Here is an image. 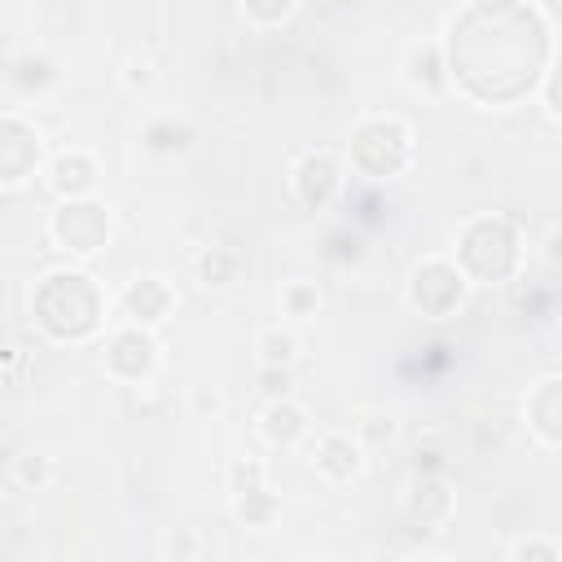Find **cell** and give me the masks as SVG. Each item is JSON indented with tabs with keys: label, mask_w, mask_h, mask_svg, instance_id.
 <instances>
[{
	"label": "cell",
	"mask_w": 562,
	"mask_h": 562,
	"mask_svg": "<svg viewBox=\"0 0 562 562\" xmlns=\"http://www.w3.org/2000/svg\"><path fill=\"white\" fill-rule=\"evenodd\" d=\"M312 422H307V408L294 404L290 395L281 400H268V408L259 413V435L272 443V448H294L299 439H307Z\"/></svg>",
	"instance_id": "cell-8"
},
{
	"label": "cell",
	"mask_w": 562,
	"mask_h": 562,
	"mask_svg": "<svg viewBox=\"0 0 562 562\" xmlns=\"http://www.w3.org/2000/svg\"><path fill=\"white\" fill-rule=\"evenodd\" d=\"M224 479H228V496H246V492L268 487V465L259 457H237Z\"/></svg>",
	"instance_id": "cell-14"
},
{
	"label": "cell",
	"mask_w": 562,
	"mask_h": 562,
	"mask_svg": "<svg viewBox=\"0 0 562 562\" xmlns=\"http://www.w3.org/2000/svg\"><path fill=\"white\" fill-rule=\"evenodd\" d=\"M294 13V0H241V18L255 26H277Z\"/></svg>",
	"instance_id": "cell-17"
},
{
	"label": "cell",
	"mask_w": 562,
	"mask_h": 562,
	"mask_svg": "<svg viewBox=\"0 0 562 562\" xmlns=\"http://www.w3.org/2000/svg\"><path fill=\"white\" fill-rule=\"evenodd\" d=\"M105 369L119 378V382H145L154 369H158V342H154V329H140V325H123L110 347H105Z\"/></svg>",
	"instance_id": "cell-4"
},
{
	"label": "cell",
	"mask_w": 562,
	"mask_h": 562,
	"mask_svg": "<svg viewBox=\"0 0 562 562\" xmlns=\"http://www.w3.org/2000/svg\"><path fill=\"white\" fill-rule=\"evenodd\" d=\"M255 351H259V364H294L299 356V338L281 325H263L255 334Z\"/></svg>",
	"instance_id": "cell-12"
},
{
	"label": "cell",
	"mask_w": 562,
	"mask_h": 562,
	"mask_svg": "<svg viewBox=\"0 0 562 562\" xmlns=\"http://www.w3.org/2000/svg\"><path fill=\"white\" fill-rule=\"evenodd\" d=\"M189 140H193V132L176 119H154L145 127V149H154V154H184Z\"/></svg>",
	"instance_id": "cell-13"
},
{
	"label": "cell",
	"mask_w": 562,
	"mask_h": 562,
	"mask_svg": "<svg viewBox=\"0 0 562 562\" xmlns=\"http://www.w3.org/2000/svg\"><path fill=\"white\" fill-rule=\"evenodd\" d=\"M290 184H294L299 202L316 211V206H325V202H329V198L338 193L342 176H338V162H334L329 154L312 149V154H303V158L294 162V176H290Z\"/></svg>",
	"instance_id": "cell-7"
},
{
	"label": "cell",
	"mask_w": 562,
	"mask_h": 562,
	"mask_svg": "<svg viewBox=\"0 0 562 562\" xmlns=\"http://www.w3.org/2000/svg\"><path fill=\"white\" fill-rule=\"evenodd\" d=\"M18 474H22L26 483H35V487H40V483L48 479V461H44V457H35V452H26V457H18Z\"/></svg>",
	"instance_id": "cell-22"
},
{
	"label": "cell",
	"mask_w": 562,
	"mask_h": 562,
	"mask_svg": "<svg viewBox=\"0 0 562 562\" xmlns=\"http://www.w3.org/2000/svg\"><path fill=\"white\" fill-rule=\"evenodd\" d=\"M48 237L70 255H97L110 241V211L97 198H61L48 220Z\"/></svg>",
	"instance_id": "cell-2"
},
{
	"label": "cell",
	"mask_w": 562,
	"mask_h": 562,
	"mask_svg": "<svg viewBox=\"0 0 562 562\" xmlns=\"http://www.w3.org/2000/svg\"><path fill=\"white\" fill-rule=\"evenodd\" d=\"M465 285L470 277L457 268V259H426L408 277V303L426 316H448L452 307H461Z\"/></svg>",
	"instance_id": "cell-3"
},
{
	"label": "cell",
	"mask_w": 562,
	"mask_h": 562,
	"mask_svg": "<svg viewBox=\"0 0 562 562\" xmlns=\"http://www.w3.org/2000/svg\"><path fill=\"white\" fill-rule=\"evenodd\" d=\"M544 101H549V114H558V119H562V53H558V61H553V70H549Z\"/></svg>",
	"instance_id": "cell-21"
},
{
	"label": "cell",
	"mask_w": 562,
	"mask_h": 562,
	"mask_svg": "<svg viewBox=\"0 0 562 562\" xmlns=\"http://www.w3.org/2000/svg\"><path fill=\"white\" fill-rule=\"evenodd\" d=\"M514 558H562V544H544V540H522V544H514Z\"/></svg>",
	"instance_id": "cell-23"
},
{
	"label": "cell",
	"mask_w": 562,
	"mask_h": 562,
	"mask_svg": "<svg viewBox=\"0 0 562 562\" xmlns=\"http://www.w3.org/2000/svg\"><path fill=\"white\" fill-rule=\"evenodd\" d=\"M92 184H97V167L83 149H70L53 162V189L61 198H92Z\"/></svg>",
	"instance_id": "cell-10"
},
{
	"label": "cell",
	"mask_w": 562,
	"mask_h": 562,
	"mask_svg": "<svg viewBox=\"0 0 562 562\" xmlns=\"http://www.w3.org/2000/svg\"><path fill=\"white\" fill-rule=\"evenodd\" d=\"M233 514H237L246 527H268L272 514H277V496H272L268 487L246 492V496H233Z\"/></svg>",
	"instance_id": "cell-15"
},
{
	"label": "cell",
	"mask_w": 562,
	"mask_h": 562,
	"mask_svg": "<svg viewBox=\"0 0 562 562\" xmlns=\"http://www.w3.org/2000/svg\"><path fill=\"white\" fill-rule=\"evenodd\" d=\"M544 255H549L553 263H562V228H553V233H549V246H544Z\"/></svg>",
	"instance_id": "cell-25"
},
{
	"label": "cell",
	"mask_w": 562,
	"mask_h": 562,
	"mask_svg": "<svg viewBox=\"0 0 562 562\" xmlns=\"http://www.w3.org/2000/svg\"><path fill=\"white\" fill-rule=\"evenodd\" d=\"M189 408H193L198 417H220V413H224V395H220V391H193Z\"/></svg>",
	"instance_id": "cell-20"
},
{
	"label": "cell",
	"mask_w": 562,
	"mask_h": 562,
	"mask_svg": "<svg viewBox=\"0 0 562 562\" xmlns=\"http://www.w3.org/2000/svg\"><path fill=\"white\" fill-rule=\"evenodd\" d=\"M312 470L325 479V483H351L364 465V443L351 439L347 430H325L316 443H312Z\"/></svg>",
	"instance_id": "cell-5"
},
{
	"label": "cell",
	"mask_w": 562,
	"mask_h": 562,
	"mask_svg": "<svg viewBox=\"0 0 562 562\" xmlns=\"http://www.w3.org/2000/svg\"><path fill=\"white\" fill-rule=\"evenodd\" d=\"M404 83L417 88V92H439L448 83V66L439 61L435 44H413L404 53Z\"/></svg>",
	"instance_id": "cell-9"
},
{
	"label": "cell",
	"mask_w": 562,
	"mask_h": 562,
	"mask_svg": "<svg viewBox=\"0 0 562 562\" xmlns=\"http://www.w3.org/2000/svg\"><path fill=\"white\" fill-rule=\"evenodd\" d=\"M259 386H263V395H268V400L290 395V386H294L290 364H263V369H259Z\"/></svg>",
	"instance_id": "cell-19"
},
{
	"label": "cell",
	"mask_w": 562,
	"mask_h": 562,
	"mask_svg": "<svg viewBox=\"0 0 562 562\" xmlns=\"http://www.w3.org/2000/svg\"><path fill=\"white\" fill-rule=\"evenodd\" d=\"M544 9H549L553 18H562V0H544Z\"/></svg>",
	"instance_id": "cell-26"
},
{
	"label": "cell",
	"mask_w": 562,
	"mask_h": 562,
	"mask_svg": "<svg viewBox=\"0 0 562 562\" xmlns=\"http://www.w3.org/2000/svg\"><path fill=\"white\" fill-rule=\"evenodd\" d=\"M171 285L162 277H136L123 294H119V307H123V321L127 325H140V329H158L171 312Z\"/></svg>",
	"instance_id": "cell-6"
},
{
	"label": "cell",
	"mask_w": 562,
	"mask_h": 562,
	"mask_svg": "<svg viewBox=\"0 0 562 562\" xmlns=\"http://www.w3.org/2000/svg\"><path fill=\"white\" fill-rule=\"evenodd\" d=\"M452 259L470 281H501L518 263L514 224L501 215H474L452 233Z\"/></svg>",
	"instance_id": "cell-1"
},
{
	"label": "cell",
	"mask_w": 562,
	"mask_h": 562,
	"mask_svg": "<svg viewBox=\"0 0 562 562\" xmlns=\"http://www.w3.org/2000/svg\"><path fill=\"white\" fill-rule=\"evenodd\" d=\"M198 549H202L198 536H184V531H180V536L171 531V536L162 540V553H198Z\"/></svg>",
	"instance_id": "cell-24"
},
{
	"label": "cell",
	"mask_w": 562,
	"mask_h": 562,
	"mask_svg": "<svg viewBox=\"0 0 562 562\" xmlns=\"http://www.w3.org/2000/svg\"><path fill=\"white\" fill-rule=\"evenodd\" d=\"M193 268H198V281H202L206 290H224V285L237 281L241 259H237V250H228V246H206Z\"/></svg>",
	"instance_id": "cell-11"
},
{
	"label": "cell",
	"mask_w": 562,
	"mask_h": 562,
	"mask_svg": "<svg viewBox=\"0 0 562 562\" xmlns=\"http://www.w3.org/2000/svg\"><path fill=\"white\" fill-rule=\"evenodd\" d=\"M281 312L294 316V321L316 316V312H321V290H316L312 281H290V285L281 290Z\"/></svg>",
	"instance_id": "cell-16"
},
{
	"label": "cell",
	"mask_w": 562,
	"mask_h": 562,
	"mask_svg": "<svg viewBox=\"0 0 562 562\" xmlns=\"http://www.w3.org/2000/svg\"><path fill=\"white\" fill-rule=\"evenodd\" d=\"M123 83H127L132 92H154V83H158L154 61H149V57H127V66H123Z\"/></svg>",
	"instance_id": "cell-18"
}]
</instances>
